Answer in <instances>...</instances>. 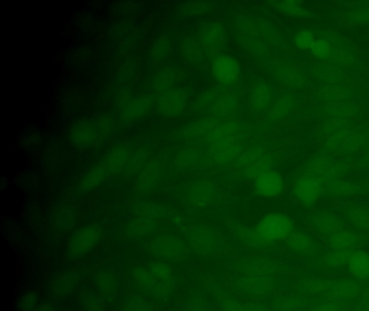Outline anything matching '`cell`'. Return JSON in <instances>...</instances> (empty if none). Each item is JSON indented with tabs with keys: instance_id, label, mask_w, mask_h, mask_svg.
Segmentation results:
<instances>
[{
	"instance_id": "obj_26",
	"label": "cell",
	"mask_w": 369,
	"mask_h": 311,
	"mask_svg": "<svg viewBox=\"0 0 369 311\" xmlns=\"http://www.w3.org/2000/svg\"><path fill=\"white\" fill-rule=\"evenodd\" d=\"M342 309H344L342 302L325 300V302L318 303L317 305L308 309L307 311H342Z\"/></svg>"
},
{
	"instance_id": "obj_4",
	"label": "cell",
	"mask_w": 369,
	"mask_h": 311,
	"mask_svg": "<svg viewBox=\"0 0 369 311\" xmlns=\"http://www.w3.org/2000/svg\"><path fill=\"white\" fill-rule=\"evenodd\" d=\"M99 235L98 229L92 226L75 231L68 240V252L71 257L82 258L87 255L98 242Z\"/></svg>"
},
{
	"instance_id": "obj_16",
	"label": "cell",
	"mask_w": 369,
	"mask_h": 311,
	"mask_svg": "<svg viewBox=\"0 0 369 311\" xmlns=\"http://www.w3.org/2000/svg\"><path fill=\"white\" fill-rule=\"evenodd\" d=\"M314 226L318 229V231H322L326 235L332 236L334 233H339L342 231L341 224L338 219L332 217V215L322 214L317 215L316 217L315 221H314Z\"/></svg>"
},
{
	"instance_id": "obj_23",
	"label": "cell",
	"mask_w": 369,
	"mask_h": 311,
	"mask_svg": "<svg viewBox=\"0 0 369 311\" xmlns=\"http://www.w3.org/2000/svg\"><path fill=\"white\" fill-rule=\"evenodd\" d=\"M314 42L315 39H314L313 32L310 30H300L295 38L296 46L301 50L311 49Z\"/></svg>"
},
{
	"instance_id": "obj_21",
	"label": "cell",
	"mask_w": 369,
	"mask_h": 311,
	"mask_svg": "<svg viewBox=\"0 0 369 311\" xmlns=\"http://www.w3.org/2000/svg\"><path fill=\"white\" fill-rule=\"evenodd\" d=\"M127 160V150L125 148H117L114 152L109 154L107 158V166L109 169H119L125 164Z\"/></svg>"
},
{
	"instance_id": "obj_22",
	"label": "cell",
	"mask_w": 369,
	"mask_h": 311,
	"mask_svg": "<svg viewBox=\"0 0 369 311\" xmlns=\"http://www.w3.org/2000/svg\"><path fill=\"white\" fill-rule=\"evenodd\" d=\"M142 173H143V174H142L141 178H140V184H141V186L145 187V188H147V187L149 188L151 185L154 184V182H155L156 180V176H157V162H151V164L147 166V169H145V170Z\"/></svg>"
},
{
	"instance_id": "obj_17",
	"label": "cell",
	"mask_w": 369,
	"mask_h": 311,
	"mask_svg": "<svg viewBox=\"0 0 369 311\" xmlns=\"http://www.w3.org/2000/svg\"><path fill=\"white\" fill-rule=\"evenodd\" d=\"M95 283L98 290L107 295H111L113 293L116 292V288H119L116 276L109 272H102L97 274Z\"/></svg>"
},
{
	"instance_id": "obj_27",
	"label": "cell",
	"mask_w": 369,
	"mask_h": 311,
	"mask_svg": "<svg viewBox=\"0 0 369 311\" xmlns=\"http://www.w3.org/2000/svg\"><path fill=\"white\" fill-rule=\"evenodd\" d=\"M125 311H147V306L143 300L135 298L128 303Z\"/></svg>"
},
{
	"instance_id": "obj_10",
	"label": "cell",
	"mask_w": 369,
	"mask_h": 311,
	"mask_svg": "<svg viewBox=\"0 0 369 311\" xmlns=\"http://www.w3.org/2000/svg\"><path fill=\"white\" fill-rule=\"evenodd\" d=\"M226 38V30L220 23H212L202 28L200 42L207 54H214L222 47Z\"/></svg>"
},
{
	"instance_id": "obj_25",
	"label": "cell",
	"mask_w": 369,
	"mask_h": 311,
	"mask_svg": "<svg viewBox=\"0 0 369 311\" xmlns=\"http://www.w3.org/2000/svg\"><path fill=\"white\" fill-rule=\"evenodd\" d=\"M330 49L332 48H330L329 42H326L325 39H317L314 42L311 50L312 54L316 58H325L330 54Z\"/></svg>"
},
{
	"instance_id": "obj_29",
	"label": "cell",
	"mask_w": 369,
	"mask_h": 311,
	"mask_svg": "<svg viewBox=\"0 0 369 311\" xmlns=\"http://www.w3.org/2000/svg\"><path fill=\"white\" fill-rule=\"evenodd\" d=\"M36 303H37V300H36V298H34V296H25L21 302L22 309H23L24 311L34 310L36 307Z\"/></svg>"
},
{
	"instance_id": "obj_18",
	"label": "cell",
	"mask_w": 369,
	"mask_h": 311,
	"mask_svg": "<svg viewBox=\"0 0 369 311\" xmlns=\"http://www.w3.org/2000/svg\"><path fill=\"white\" fill-rule=\"evenodd\" d=\"M103 176H104V170H103L102 166H97V168L89 171L87 176H85L84 181H83L84 189H90L97 186L103 180Z\"/></svg>"
},
{
	"instance_id": "obj_11",
	"label": "cell",
	"mask_w": 369,
	"mask_h": 311,
	"mask_svg": "<svg viewBox=\"0 0 369 311\" xmlns=\"http://www.w3.org/2000/svg\"><path fill=\"white\" fill-rule=\"evenodd\" d=\"M346 269L356 281L369 280V253L365 251H353L349 257Z\"/></svg>"
},
{
	"instance_id": "obj_24",
	"label": "cell",
	"mask_w": 369,
	"mask_h": 311,
	"mask_svg": "<svg viewBox=\"0 0 369 311\" xmlns=\"http://www.w3.org/2000/svg\"><path fill=\"white\" fill-rule=\"evenodd\" d=\"M174 73H160V74H158L157 76L153 79L154 88L160 89V90H165V89L169 88L170 85L174 83Z\"/></svg>"
},
{
	"instance_id": "obj_9",
	"label": "cell",
	"mask_w": 369,
	"mask_h": 311,
	"mask_svg": "<svg viewBox=\"0 0 369 311\" xmlns=\"http://www.w3.org/2000/svg\"><path fill=\"white\" fill-rule=\"evenodd\" d=\"M188 240L198 253L210 255L218 250V240L214 233L207 227H196L188 233Z\"/></svg>"
},
{
	"instance_id": "obj_5",
	"label": "cell",
	"mask_w": 369,
	"mask_h": 311,
	"mask_svg": "<svg viewBox=\"0 0 369 311\" xmlns=\"http://www.w3.org/2000/svg\"><path fill=\"white\" fill-rule=\"evenodd\" d=\"M212 75L221 85H235L241 75V65L236 59L230 56H219L212 61Z\"/></svg>"
},
{
	"instance_id": "obj_28",
	"label": "cell",
	"mask_w": 369,
	"mask_h": 311,
	"mask_svg": "<svg viewBox=\"0 0 369 311\" xmlns=\"http://www.w3.org/2000/svg\"><path fill=\"white\" fill-rule=\"evenodd\" d=\"M168 42L163 40L162 42H157L155 44V50L153 51V54H156V58H165L168 54Z\"/></svg>"
},
{
	"instance_id": "obj_19",
	"label": "cell",
	"mask_w": 369,
	"mask_h": 311,
	"mask_svg": "<svg viewBox=\"0 0 369 311\" xmlns=\"http://www.w3.org/2000/svg\"><path fill=\"white\" fill-rule=\"evenodd\" d=\"M184 54L190 62L195 63V64L204 61V51L195 42H188L184 47Z\"/></svg>"
},
{
	"instance_id": "obj_1",
	"label": "cell",
	"mask_w": 369,
	"mask_h": 311,
	"mask_svg": "<svg viewBox=\"0 0 369 311\" xmlns=\"http://www.w3.org/2000/svg\"><path fill=\"white\" fill-rule=\"evenodd\" d=\"M135 281L154 295H166L174 288V278L169 266L152 264L149 268H138L133 272Z\"/></svg>"
},
{
	"instance_id": "obj_12",
	"label": "cell",
	"mask_w": 369,
	"mask_h": 311,
	"mask_svg": "<svg viewBox=\"0 0 369 311\" xmlns=\"http://www.w3.org/2000/svg\"><path fill=\"white\" fill-rule=\"evenodd\" d=\"M71 138L77 146L89 147L98 141L99 131L92 123H79L73 129Z\"/></svg>"
},
{
	"instance_id": "obj_7",
	"label": "cell",
	"mask_w": 369,
	"mask_h": 311,
	"mask_svg": "<svg viewBox=\"0 0 369 311\" xmlns=\"http://www.w3.org/2000/svg\"><path fill=\"white\" fill-rule=\"evenodd\" d=\"M323 193V183L315 176H302L295 184L296 198L304 205H313Z\"/></svg>"
},
{
	"instance_id": "obj_20",
	"label": "cell",
	"mask_w": 369,
	"mask_h": 311,
	"mask_svg": "<svg viewBox=\"0 0 369 311\" xmlns=\"http://www.w3.org/2000/svg\"><path fill=\"white\" fill-rule=\"evenodd\" d=\"M270 92L267 85H260L253 94V105L257 109H262L269 103Z\"/></svg>"
},
{
	"instance_id": "obj_8",
	"label": "cell",
	"mask_w": 369,
	"mask_h": 311,
	"mask_svg": "<svg viewBox=\"0 0 369 311\" xmlns=\"http://www.w3.org/2000/svg\"><path fill=\"white\" fill-rule=\"evenodd\" d=\"M257 194L265 198L279 196L284 190V180L279 173L269 170L257 176L255 182Z\"/></svg>"
},
{
	"instance_id": "obj_30",
	"label": "cell",
	"mask_w": 369,
	"mask_h": 311,
	"mask_svg": "<svg viewBox=\"0 0 369 311\" xmlns=\"http://www.w3.org/2000/svg\"><path fill=\"white\" fill-rule=\"evenodd\" d=\"M279 5L281 7H279V9L284 12L288 11V14H300V11H301L300 8H294V6L297 5L295 3H282Z\"/></svg>"
},
{
	"instance_id": "obj_6",
	"label": "cell",
	"mask_w": 369,
	"mask_h": 311,
	"mask_svg": "<svg viewBox=\"0 0 369 311\" xmlns=\"http://www.w3.org/2000/svg\"><path fill=\"white\" fill-rule=\"evenodd\" d=\"M186 105V94L181 89L165 90L158 97V113L164 117L172 118L181 115Z\"/></svg>"
},
{
	"instance_id": "obj_15",
	"label": "cell",
	"mask_w": 369,
	"mask_h": 311,
	"mask_svg": "<svg viewBox=\"0 0 369 311\" xmlns=\"http://www.w3.org/2000/svg\"><path fill=\"white\" fill-rule=\"evenodd\" d=\"M287 245L289 249L296 253L307 254L312 252L313 249V241L307 236L301 233H295L287 239Z\"/></svg>"
},
{
	"instance_id": "obj_2",
	"label": "cell",
	"mask_w": 369,
	"mask_h": 311,
	"mask_svg": "<svg viewBox=\"0 0 369 311\" xmlns=\"http://www.w3.org/2000/svg\"><path fill=\"white\" fill-rule=\"evenodd\" d=\"M255 235L262 242H277L287 240L294 233V221L282 213H270L255 227Z\"/></svg>"
},
{
	"instance_id": "obj_3",
	"label": "cell",
	"mask_w": 369,
	"mask_h": 311,
	"mask_svg": "<svg viewBox=\"0 0 369 311\" xmlns=\"http://www.w3.org/2000/svg\"><path fill=\"white\" fill-rule=\"evenodd\" d=\"M152 251L165 261L179 262L186 257L188 249L186 243L176 236L164 235L154 240Z\"/></svg>"
},
{
	"instance_id": "obj_13",
	"label": "cell",
	"mask_w": 369,
	"mask_h": 311,
	"mask_svg": "<svg viewBox=\"0 0 369 311\" xmlns=\"http://www.w3.org/2000/svg\"><path fill=\"white\" fill-rule=\"evenodd\" d=\"M360 243L356 233L341 231L328 237V245L332 251H352Z\"/></svg>"
},
{
	"instance_id": "obj_14",
	"label": "cell",
	"mask_w": 369,
	"mask_h": 311,
	"mask_svg": "<svg viewBox=\"0 0 369 311\" xmlns=\"http://www.w3.org/2000/svg\"><path fill=\"white\" fill-rule=\"evenodd\" d=\"M151 102L143 97H131L123 105V115L128 119H138L149 111Z\"/></svg>"
}]
</instances>
